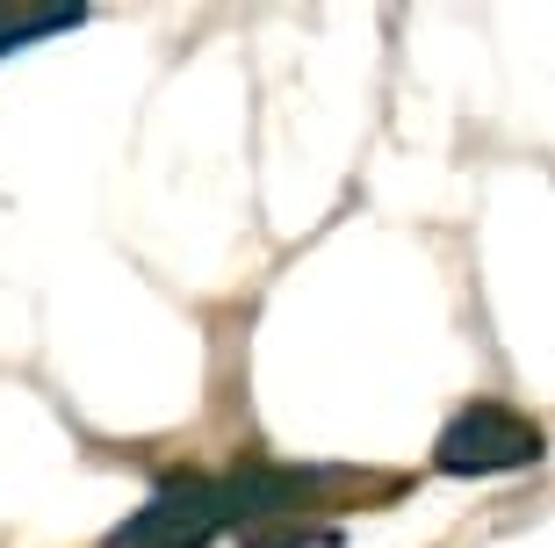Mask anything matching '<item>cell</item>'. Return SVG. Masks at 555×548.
Segmentation results:
<instances>
[{"label": "cell", "mask_w": 555, "mask_h": 548, "mask_svg": "<svg viewBox=\"0 0 555 548\" xmlns=\"http://www.w3.org/2000/svg\"><path fill=\"white\" fill-rule=\"evenodd\" d=\"M224 527H238L224 476H173V484L152 490L102 548H203Z\"/></svg>", "instance_id": "obj_1"}, {"label": "cell", "mask_w": 555, "mask_h": 548, "mask_svg": "<svg viewBox=\"0 0 555 548\" xmlns=\"http://www.w3.org/2000/svg\"><path fill=\"white\" fill-rule=\"evenodd\" d=\"M310 541H332V527H310L304 512H282V520H253V527H238V548H310Z\"/></svg>", "instance_id": "obj_4"}, {"label": "cell", "mask_w": 555, "mask_h": 548, "mask_svg": "<svg viewBox=\"0 0 555 548\" xmlns=\"http://www.w3.org/2000/svg\"><path fill=\"white\" fill-rule=\"evenodd\" d=\"M73 22H80V8H8L0 0V59L22 51V43H37V37H59Z\"/></svg>", "instance_id": "obj_3"}, {"label": "cell", "mask_w": 555, "mask_h": 548, "mask_svg": "<svg viewBox=\"0 0 555 548\" xmlns=\"http://www.w3.org/2000/svg\"><path fill=\"white\" fill-rule=\"evenodd\" d=\"M548 455V433L534 419H519L505 405H469L454 411L440 441H433V462L448 476H498V469H534Z\"/></svg>", "instance_id": "obj_2"}]
</instances>
